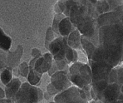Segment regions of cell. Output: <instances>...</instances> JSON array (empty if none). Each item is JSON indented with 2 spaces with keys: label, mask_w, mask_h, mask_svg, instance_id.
<instances>
[{
  "label": "cell",
  "mask_w": 123,
  "mask_h": 103,
  "mask_svg": "<svg viewBox=\"0 0 123 103\" xmlns=\"http://www.w3.org/2000/svg\"><path fill=\"white\" fill-rule=\"evenodd\" d=\"M99 45L123 50V25L119 24L104 26L98 31Z\"/></svg>",
  "instance_id": "cell-1"
},
{
  "label": "cell",
  "mask_w": 123,
  "mask_h": 103,
  "mask_svg": "<svg viewBox=\"0 0 123 103\" xmlns=\"http://www.w3.org/2000/svg\"><path fill=\"white\" fill-rule=\"evenodd\" d=\"M68 77L74 86L80 89L92 85V71L89 64L77 62L70 66Z\"/></svg>",
  "instance_id": "cell-2"
},
{
  "label": "cell",
  "mask_w": 123,
  "mask_h": 103,
  "mask_svg": "<svg viewBox=\"0 0 123 103\" xmlns=\"http://www.w3.org/2000/svg\"><path fill=\"white\" fill-rule=\"evenodd\" d=\"M91 60L93 62H106L112 67H117L123 62V50L117 48L98 45L92 54Z\"/></svg>",
  "instance_id": "cell-3"
},
{
  "label": "cell",
  "mask_w": 123,
  "mask_h": 103,
  "mask_svg": "<svg viewBox=\"0 0 123 103\" xmlns=\"http://www.w3.org/2000/svg\"><path fill=\"white\" fill-rule=\"evenodd\" d=\"M43 99V92L40 88L32 86L28 82H23L16 96L14 103H39Z\"/></svg>",
  "instance_id": "cell-4"
},
{
  "label": "cell",
  "mask_w": 123,
  "mask_h": 103,
  "mask_svg": "<svg viewBox=\"0 0 123 103\" xmlns=\"http://www.w3.org/2000/svg\"><path fill=\"white\" fill-rule=\"evenodd\" d=\"M54 102L56 103H89L83 90L76 86H72L68 89L59 92L54 97Z\"/></svg>",
  "instance_id": "cell-5"
},
{
  "label": "cell",
  "mask_w": 123,
  "mask_h": 103,
  "mask_svg": "<svg viewBox=\"0 0 123 103\" xmlns=\"http://www.w3.org/2000/svg\"><path fill=\"white\" fill-rule=\"evenodd\" d=\"M77 29L78 30L81 35L88 38L92 43L98 46V31L99 28L97 25L96 19L92 18L91 16H86L82 19L77 26Z\"/></svg>",
  "instance_id": "cell-6"
},
{
  "label": "cell",
  "mask_w": 123,
  "mask_h": 103,
  "mask_svg": "<svg viewBox=\"0 0 123 103\" xmlns=\"http://www.w3.org/2000/svg\"><path fill=\"white\" fill-rule=\"evenodd\" d=\"M88 64L92 71V83H95L103 80H108L110 72L114 68L108 65L107 63L103 62H93L90 60L88 61Z\"/></svg>",
  "instance_id": "cell-7"
},
{
  "label": "cell",
  "mask_w": 123,
  "mask_h": 103,
  "mask_svg": "<svg viewBox=\"0 0 123 103\" xmlns=\"http://www.w3.org/2000/svg\"><path fill=\"white\" fill-rule=\"evenodd\" d=\"M68 37H56L51 42L48 48V51L53 57L54 61L66 60L65 59V52L68 46Z\"/></svg>",
  "instance_id": "cell-8"
},
{
  "label": "cell",
  "mask_w": 123,
  "mask_h": 103,
  "mask_svg": "<svg viewBox=\"0 0 123 103\" xmlns=\"http://www.w3.org/2000/svg\"><path fill=\"white\" fill-rule=\"evenodd\" d=\"M51 84L59 92L68 89L72 86V82L68 77V72L58 71L51 77Z\"/></svg>",
  "instance_id": "cell-9"
},
{
  "label": "cell",
  "mask_w": 123,
  "mask_h": 103,
  "mask_svg": "<svg viewBox=\"0 0 123 103\" xmlns=\"http://www.w3.org/2000/svg\"><path fill=\"white\" fill-rule=\"evenodd\" d=\"M121 95V86L117 83H110L102 91L100 101L103 103H114Z\"/></svg>",
  "instance_id": "cell-10"
},
{
  "label": "cell",
  "mask_w": 123,
  "mask_h": 103,
  "mask_svg": "<svg viewBox=\"0 0 123 103\" xmlns=\"http://www.w3.org/2000/svg\"><path fill=\"white\" fill-rule=\"evenodd\" d=\"M97 25L99 28L104 26L122 23V18L114 11H110L106 13L102 14L97 18Z\"/></svg>",
  "instance_id": "cell-11"
},
{
  "label": "cell",
  "mask_w": 123,
  "mask_h": 103,
  "mask_svg": "<svg viewBox=\"0 0 123 103\" xmlns=\"http://www.w3.org/2000/svg\"><path fill=\"white\" fill-rule=\"evenodd\" d=\"M53 62V57L49 52H46L37 59L33 69L40 74L46 73L51 68Z\"/></svg>",
  "instance_id": "cell-12"
},
{
  "label": "cell",
  "mask_w": 123,
  "mask_h": 103,
  "mask_svg": "<svg viewBox=\"0 0 123 103\" xmlns=\"http://www.w3.org/2000/svg\"><path fill=\"white\" fill-rule=\"evenodd\" d=\"M23 54V47L22 45H18L15 51L8 52L7 56V66L11 67L12 69H16L18 67L20 64L21 57Z\"/></svg>",
  "instance_id": "cell-13"
},
{
  "label": "cell",
  "mask_w": 123,
  "mask_h": 103,
  "mask_svg": "<svg viewBox=\"0 0 123 103\" xmlns=\"http://www.w3.org/2000/svg\"><path fill=\"white\" fill-rule=\"evenodd\" d=\"M21 86H22V82L20 81V79L18 78V77H13L12 80L8 85L5 86L4 91H5V95H6V98L14 102L16 98V96H17L18 92Z\"/></svg>",
  "instance_id": "cell-14"
},
{
  "label": "cell",
  "mask_w": 123,
  "mask_h": 103,
  "mask_svg": "<svg viewBox=\"0 0 123 103\" xmlns=\"http://www.w3.org/2000/svg\"><path fill=\"white\" fill-rule=\"evenodd\" d=\"M81 33L77 29L72 31L68 37V45L74 50H82V43H81Z\"/></svg>",
  "instance_id": "cell-15"
},
{
  "label": "cell",
  "mask_w": 123,
  "mask_h": 103,
  "mask_svg": "<svg viewBox=\"0 0 123 103\" xmlns=\"http://www.w3.org/2000/svg\"><path fill=\"white\" fill-rule=\"evenodd\" d=\"M77 28L73 26L71 20L68 17H66L62 19L58 25L59 35L62 37H68L70 33Z\"/></svg>",
  "instance_id": "cell-16"
},
{
  "label": "cell",
  "mask_w": 123,
  "mask_h": 103,
  "mask_svg": "<svg viewBox=\"0 0 123 103\" xmlns=\"http://www.w3.org/2000/svg\"><path fill=\"white\" fill-rule=\"evenodd\" d=\"M81 43H82V50L86 55L87 60H91L92 56L93 54L94 51L96 50V48H97V46L94 43H92L89 39L86 38V37H84L82 35L81 36Z\"/></svg>",
  "instance_id": "cell-17"
},
{
  "label": "cell",
  "mask_w": 123,
  "mask_h": 103,
  "mask_svg": "<svg viewBox=\"0 0 123 103\" xmlns=\"http://www.w3.org/2000/svg\"><path fill=\"white\" fill-rule=\"evenodd\" d=\"M12 40L11 37L6 34L0 27V49L5 52H9Z\"/></svg>",
  "instance_id": "cell-18"
},
{
  "label": "cell",
  "mask_w": 123,
  "mask_h": 103,
  "mask_svg": "<svg viewBox=\"0 0 123 103\" xmlns=\"http://www.w3.org/2000/svg\"><path fill=\"white\" fill-rule=\"evenodd\" d=\"M78 52L77 50L72 49L69 46H67L66 52H65V59H66L68 64H71V63H75L78 62Z\"/></svg>",
  "instance_id": "cell-19"
},
{
  "label": "cell",
  "mask_w": 123,
  "mask_h": 103,
  "mask_svg": "<svg viewBox=\"0 0 123 103\" xmlns=\"http://www.w3.org/2000/svg\"><path fill=\"white\" fill-rule=\"evenodd\" d=\"M42 77H43V74L38 73V72H36L33 68H30L28 75V77H27V79H28V82L30 85L37 86L40 84Z\"/></svg>",
  "instance_id": "cell-20"
},
{
  "label": "cell",
  "mask_w": 123,
  "mask_h": 103,
  "mask_svg": "<svg viewBox=\"0 0 123 103\" xmlns=\"http://www.w3.org/2000/svg\"><path fill=\"white\" fill-rule=\"evenodd\" d=\"M13 78V69L9 67H7L3 72L0 73V80L5 86L8 85Z\"/></svg>",
  "instance_id": "cell-21"
},
{
  "label": "cell",
  "mask_w": 123,
  "mask_h": 103,
  "mask_svg": "<svg viewBox=\"0 0 123 103\" xmlns=\"http://www.w3.org/2000/svg\"><path fill=\"white\" fill-rule=\"evenodd\" d=\"M96 11H97V13L98 14V17L102 14L110 12L107 1H97L96 3Z\"/></svg>",
  "instance_id": "cell-22"
},
{
  "label": "cell",
  "mask_w": 123,
  "mask_h": 103,
  "mask_svg": "<svg viewBox=\"0 0 123 103\" xmlns=\"http://www.w3.org/2000/svg\"><path fill=\"white\" fill-rule=\"evenodd\" d=\"M64 18H66V16L63 13H60V14H55L53 18V21H52V31L55 32L56 35H59V32H58V25L60 23V22Z\"/></svg>",
  "instance_id": "cell-23"
},
{
  "label": "cell",
  "mask_w": 123,
  "mask_h": 103,
  "mask_svg": "<svg viewBox=\"0 0 123 103\" xmlns=\"http://www.w3.org/2000/svg\"><path fill=\"white\" fill-rule=\"evenodd\" d=\"M55 35L56 34H55V32L52 31V27H48L46 31V36H45V48H46V49L48 50L49 45L51 44L52 42L56 38Z\"/></svg>",
  "instance_id": "cell-24"
},
{
  "label": "cell",
  "mask_w": 123,
  "mask_h": 103,
  "mask_svg": "<svg viewBox=\"0 0 123 103\" xmlns=\"http://www.w3.org/2000/svg\"><path fill=\"white\" fill-rule=\"evenodd\" d=\"M29 65L28 62H23L19 64L18 67V76H21L23 77H28V72H29Z\"/></svg>",
  "instance_id": "cell-25"
},
{
  "label": "cell",
  "mask_w": 123,
  "mask_h": 103,
  "mask_svg": "<svg viewBox=\"0 0 123 103\" xmlns=\"http://www.w3.org/2000/svg\"><path fill=\"white\" fill-rule=\"evenodd\" d=\"M8 52L0 49V73L7 67V56Z\"/></svg>",
  "instance_id": "cell-26"
},
{
  "label": "cell",
  "mask_w": 123,
  "mask_h": 103,
  "mask_svg": "<svg viewBox=\"0 0 123 103\" xmlns=\"http://www.w3.org/2000/svg\"><path fill=\"white\" fill-rule=\"evenodd\" d=\"M77 3V1H66L65 3V8H64V11H63V14H64L66 17H68L70 13V11L72 8V7L74 5H76Z\"/></svg>",
  "instance_id": "cell-27"
},
{
  "label": "cell",
  "mask_w": 123,
  "mask_h": 103,
  "mask_svg": "<svg viewBox=\"0 0 123 103\" xmlns=\"http://www.w3.org/2000/svg\"><path fill=\"white\" fill-rule=\"evenodd\" d=\"M117 83L119 86H122L123 85V67H117Z\"/></svg>",
  "instance_id": "cell-28"
},
{
  "label": "cell",
  "mask_w": 123,
  "mask_h": 103,
  "mask_svg": "<svg viewBox=\"0 0 123 103\" xmlns=\"http://www.w3.org/2000/svg\"><path fill=\"white\" fill-rule=\"evenodd\" d=\"M117 69L116 67H114L112 70L111 71L109 74V77H108V83H117Z\"/></svg>",
  "instance_id": "cell-29"
},
{
  "label": "cell",
  "mask_w": 123,
  "mask_h": 103,
  "mask_svg": "<svg viewBox=\"0 0 123 103\" xmlns=\"http://www.w3.org/2000/svg\"><path fill=\"white\" fill-rule=\"evenodd\" d=\"M107 3L109 5L110 11H115L117 7L123 4L122 1H107Z\"/></svg>",
  "instance_id": "cell-30"
},
{
  "label": "cell",
  "mask_w": 123,
  "mask_h": 103,
  "mask_svg": "<svg viewBox=\"0 0 123 103\" xmlns=\"http://www.w3.org/2000/svg\"><path fill=\"white\" fill-rule=\"evenodd\" d=\"M47 92L52 97V96H57V94L59 93V91L50 83V84H48V86H47Z\"/></svg>",
  "instance_id": "cell-31"
},
{
  "label": "cell",
  "mask_w": 123,
  "mask_h": 103,
  "mask_svg": "<svg viewBox=\"0 0 123 103\" xmlns=\"http://www.w3.org/2000/svg\"><path fill=\"white\" fill-rule=\"evenodd\" d=\"M57 72H58V68H57V64H56L55 61L53 60V62H52V67H51V68L48 70V74L50 76V77H52V76L53 75L54 73H56Z\"/></svg>",
  "instance_id": "cell-32"
},
{
  "label": "cell",
  "mask_w": 123,
  "mask_h": 103,
  "mask_svg": "<svg viewBox=\"0 0 123 103\" xmlns=\"http://www.w3.org/2000/svg\"><path fill=\"white\" fill-rule=\"evenodd\" d=\"M31 54H32V58H38V57H40L42 56V52L38 48H32V51H31Z\"/></svg>",
  "instance_id": "cell-33"
},
{
  "label": "cell",
  "mask_w": 123,
  "mask_h": 103,
  "mask_svg": "<svg viewBox=\"0 0 123 103\" xmlns=\"http://www.w3.org/2000/svg\"><path fill=\"white\" fill-rule=\"evenodd\" d=\"M6 98V95H5V91L2 87H0V99Z\"/></svg>",
  "instance_id": "cell-34"
},
{
  "label": "cell",
  "mask_w": 123,
  "mask_h": 103,
  "mask_svg": "<svg viewBox=\"0 0 123 103\" xmlns=\"http://www.w3.org/2000/svg\"><path fill=\"white\" fill-rule=\"evenodd\" d=\"M0 103H14V102L9 100V99L3 98V99H0Z\"/></svg>",
  "instance_id": "cell-35"
},
{
  "label": "cell",
  "mask_w": 123,
  "mask_h": 103,
  "mask_svg": "<svg viewBox=\"0 0 123 103\" xmlns=\"http://www.w3.org/2000/svg\"><path fill=\"white\" fill-rule=\"evenodd\" d=\"M51 97H52V96L49 95V94H48V92L43 93V98H44L45 100H47V101L50 100V99H51Z\"/></svg>",
  "instance_id": "cell-36"
},
{
  "label": "cell",
  "mask_w": 123,
  "mask_h": 103,
  "mask_svg": "<svg viewBox=\"0 0 123 103\" xmlns=\"http://www.w3.org/2000/svg\"><path fill=\"white\" fill-rule=\"evenodd\" d=\"M89 103H103L102 101L100 100H97V101H94V100H92L91 102H89Z\"/></svg>",
  "instance_id": "cell-37"
},
{
  "label": "cell",
  "mask_w": 123,
  "mask_h": 103,
  "mask_svg": "<svg viewBox=\"0 0 123 103\" xmlns=\"http://www.w3.org/2000/svg\"><path fill=\"white\" fill-rule=\"evenodd\" d=\"M121 94L123 95V85L122 86H121Z\"/></svg>",
  "instance_id": "cell-38"
},
{
  "label": "cell",
  "mask_w": 123,
  "mask_h": 103,
  "mask_svg": "<svg viewBox=\"0 0 123 103\" xmlns=\"http://www.w3.org/2000/svg\"><path fill=\"white\" fill-rule=\"evenodd\" d=\"M48 103H56L55 102H54V101H53V102H48Z\"/></svg>",
  "instance_id": "cell-39"
},
{
  "label": "cell",
  "mask_w": 123,
  "mask_h": 103,
  "mask_svg": "<svg viewBox=\"0 0 123 103\" xmlns=\"http://www.w3.org/2000/svg\"><path fill=\"white\" fill-rule=\"evenodd\" d=\"M122 2H123V1H122Z\"/></svg>",
  "instance_id": "cell-40"
}]
</instances>
